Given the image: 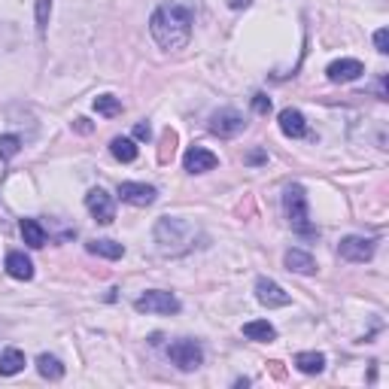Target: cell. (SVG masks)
<instances>
[{"instance_id": "1", "label": "cell", "mask_w": 389, "mask_h": 389, "mask_svg": "<svg viewBox=\"0 0 389 389\" xmlns=\"http://www.w3.org/2000/svg\"><path fill=\"white\" fill-rule=\"evenodd\" d=\"M192 25H194V15L189 6L183 4H164L152 13L150 18V34L152 40L168 52H180L186 49L189 40H192Z\"/></svg>"}, {"instance_id": "2", "label": "cell", "mask_w": 389, "mask_h": 389, "mask_svg": "<svg viewBox=\"0 0 389 389\" xmlns=\"http://www.w3.org/2000/svg\"><path fill=\"white\" fill-rule=\"evenodd\" d=\"M283 210H286V219H289L292 231H298V235H304V237L317 235V228H313V222H310V210H308V194H304V189L298 186V183L286 189Z\"/></svg>"}, {"instance_id": "3", "label": "cell", "mask_w": 389, "mask_h": 389, "mask_svg": "<svg viewBox=\"0 0 389 389\" xmlns=\"http://www.w3.org/2000/svg\"><path fill=\"white\" fill-rule=\"evenodd\" d=\"M168 359L180 368V371H194V368L204 362V350H201L198 341L183 338V341H173L168 347Z\"/></svg>"}, {"instance_id": "4", "label": "cell", "mask_w": 389, "mask_h": 389, "mask_svg": "<svg viewBox=\"0 0 389 389\" xmlns=\"http://www.w3.org/2000/svg\"><path fill=\"white\" fill-rule=\"evenodd\" d=\"M137 313H177L180 310V298L173 292H161V289H150L134 301Z\"/></svg>"}, {"instance_id": "5", "label": "cell", "mask_w": 389, "mask_h": 389, "mask_svg": "<svg viewBox=\"0 0 389 389\" xmlns=\"http://www.w3.org/2000/svg\"><path fill=\"white\" fill-rule=\"evenodd\" d=\"M189 225L183 219H159V225H155V240H159V246L164 253H173V244H183V235H189Z\"/></svg>"}, {"instance_id": "6", "label": "cell", "mask_w": 389, "mask_h": 389, "mask_svg": "<svg viewBox=\"0 0 389 389\" xmlns=\"http://www.w3.org/2000/svg\"><path fill=\"white\" fill-rule=\"evenodd\" d=\"M374 249L377 246L371 237H359V235H350L338 244V253H341V258H347V262H371Z\"/></svg>"}, {"instance_id": "7", "label": "cell", "mask_w": 389, "mask_h": 389, "mask_svg": "<svg viewBox=\"0 0 389 389\" xmlns=\"http://www.w3.org/2000/svg\"><path fill=\"white\" fill-rule=\"evenodd\" d=\"M244 128H246L244 116L235 113V110H219V113L210 116V131L216 137H235L244 131Z\"/></svg>"}, {"instance_id": "8", "label": "cell", "mask_w": 389, "mask_h": 389, "mask_svg": "<svg viewBox=\"0 0 389 389\" xmlns=\"http://www.w3.org/2000/svg\"><path fill=\"white\" fill-rule=\"evenodd\" d=\"M86 207H88V213L95 216L100 225H110V222L116 219V207H113V198L104 192V189H91L88 194H86Z\"/></svg>"}, {"instance_id": "9", "label": "cell", "mask_w": 389, "mask_h": 389, "mask_svg": "<svg viewBox=\"0 0 389 389\" xmlns=\"http://www.w3.org/2000/svg\"><path fill=\"white\" fill-rule=\"evenodd\" d=\"M256 298L262 301L265 308H286V304L292 301L289 292H286L280 283L268 280V277H258V280H256Z\"/></svg>"}, {"instance_id": "10", "label": "cell", "mask_w": 389, "mask_h": 389, "mask_svg": "<svg viewBox=\"0 0 389 389\" xmlns=\"http://www.w3.org/2000/svg\"><path fill=\"white\" fill-rule=\"evenodd\" d=\"M155 186H146V183H119V198L125 204H134V207H150L155 204Z\"/></svg>"}, {"instance_id": "11", "label": "cell", "mask_w": 389, "mask_h": 389, "mask_svg": "<svg viewBox=\"0 0 389 389\" xmlns=\"http://www.w3.org/2000/svg\"><path fill=\"white\" fill-rule=\"evenodd\" d=\"M216 164H219V159L210 150H204V146H192V150L183 155V168L189 173H207L216 168Z\"/></svg>"}, {"instance_id": "12", "label": "cell", "mask_w": 389, "mask_h": 389, "mask_svg": "<svg viewBox=\"0 0 389 389\" xmlns=\"http://www.w3.org/2000/svg\"><path fill=\"white\" fill-rule=\"evenodd\" d=\"M362 73H365V67H362V61H356V58H341L326 67V77L331 82H353L362 77Z\"/></svg>"}, {"instance_id": "13", "label": "cell", "mask_w": 389, "mask_h": 389, "mask_svg": "<svg viewBox=\"0 0 389 389\" xmlns=\"http://www.w3.org/2000/svg\"><path fill=\"white\" fill-rule=\"evenodd\" d=\"M280 131L286 137H292V140H298V137L308 134V122H304L301 110H292V107L283 110V113H280Z\"/></svg>"}, {"instance_id": "14", "label": "cell", "mask_w": 389, "mask_h": 389, "mask_svg": "<svg viewBox=\"0 0 389 389\" xmlns=\"http://www.w3.org/2000/svg\"><path fill=\"white\" fill-rule=\"evenodd\" d=\"M283 262L295 274H317V262H313V256L304 253V249H289V253L283 256Z\"/></svg>"}, {"instance_id": "15", "label": "cell", "mask_w": 389, "mask_h": 389, "mask_svg": "<svg viewBox=\"0 0 389 389\" xmlns=\"http://www.w3.org/2000/svg\"><path fill=\"white\" fill-rule=\"evenodd\" d=\"M6 274L15 277V280H31V277H34L31 258H27L25 253H9L6 256Z\"/></svg>"}, {"instance_id": "16", "label": "cell", "mask_w": 389, "mask_h": 389, "mask_svg": "<svg viewBox=\"0 0 389 389\" xmlns=\"http://www.w3.org/2000/svg\"><path fill=\"white\" fill-rule=\"evenodd\" d=\"M25 368V353L22 350H15V347H9L0 353V377H13L18 374Z\"/></svg>"}, {"instance_id": "17", "label": "cell", "mask_w": 389, "mask_h": 389, "mask_svg": "<svg viewBox=\"0 0 389 389\" xmlns=\"http://www.w3.org/2000/svg\"><path fill=\"white\" fill-rule=\"evenodd\" d=\"M244 335L249 341H274L277 329L268 319H249V322H244Z\"/></svg>"}, {"instance_id": "18", "label": "cell", "mask_w": 389, "mask_h": 389, "mask_svg": "<svg viewBox=\"0 0 389 389\" xmlns=\"http://www.w3.org/2000/svg\"><path fill=\"white\" fill-rule=\"evenodd\" d=\"M110 152H113V159L128 164V161L137 159V143L131 137H113V140H110Z\"/></svg>"}, {"instance_id": "19", "label": "cell", "mask_w": 389, "mask_h": 389, "mask_svg": "<svg viewBox=\"0 0 389 389\" xmlns=\"http://www.w3.org/2000/svg\"><path fill=\"white\" fill-rule=\"evenodd\" d=\"M22 237H25V244L34 249L46 246V228L37 219H22Z\"/></svg>"}, {"instance_id": "20", "label": "cell", "mask_w": 389, "mask_h": 389, "mask_svg": "<svg viewBox=\"0 0 389 389\" xmlns=\"http://www.w3.org/2000/svg\"><path fill=\"white\" fill-rule=\"evenodd\" d=\"M295 368H298L301 374H322V368H326V356H322V353H298V356H295Z\"/></svg>"}, {"instance_id": "21", "label": "cell", "mask_w": 389, "mask_h": 389, "mask_svg": "<svg viewBox=\"0 0 389 389\" xmlns=\"http://www.w3.org/2000/svg\"><path fill=\"white\" fill-rule=\"evenodd\" d=\"M37 371H40L46 381H61V377H64V365L55 356L43 353V356H37Z\"/></svg>"}, {"instance_id": "22", "label": "cell", "mask_w": 389, "mask_h": 389, "mask_svg": "<svg viewBox=\"0 0 389 389\" xmlns=\"http://www.w3.org/2000/svg\"><path fill=\"white\" fill-rule=\"evenodd\" d=\"M88 253L91 256H100V258H122L125 256V246L116 244V240H91Z\"/></svg>"}, {"instance_id": "23", "label": "cell", "mask_w": 389, "mask_h": 389, "mask_svg": "<svg viewBox=\"0 0 389 389\" xmlns=\"http://www.w3.org/2000/svg\"><path fill=\"white\" fill-rule=\"evenodd\" d=\"M95 110L100 116H119V113H122V100L113 98V95H98L95 98Z\"/></svg>"}, {"instance_id": "24", "label": "cell", "mask_w": 389, "mask_h": 389, "mask_svg": "<svg viewBox=\"0 0 389 389\" xmlns=\"http://www.w3.org/2000/svg\"><path fill=\"white\" fill-rule=\"evenodd\" d=\"M18 150H22V140H18L15 134H4V137H0V159H4V161L15 159Z\"/></svg>"}, {"instance_id": "25", "label": "cell", "mask_w": 389, "mask_h": 389, "mask_svg": "<svg viewBox=\"0 0 389 389\" xmlns=\"http://www.w3.org/2000/svg\"><path fill=\"white\" fill-rule=\"evenodd\" d=\"M49 13H52V0H37V31L46 34L49 27Z\"/></svg>"}, {"instance_id": "26", "label": "cell", "mask_w": 389, "mask_h": 389, "mask_svg": "<svg viewBox=\"0 0 389 389\" xmlns=\"http://www.w3.org/2000/svg\"><path fill=\"white\" fill-rule=\"evenodd\" d=\"M253 110H256L258 116L271 113V98H268V95H256V98H253Z\"/></svg>"}, {"instance_id": "27", "label": "cell", "mask_w": 389, "mask_h": 389, "mask_svg": "<svg viewBox=\"0 0 389 389\" xmlns=\"http://www.w3.org/2000/svg\"><path fill=\"white\" fill-rule=\"evenodd\" d=\"M374 46H377V52H381V55L389 52V31H386V27H381V31L374 34Z\"/></svg>"}, {"instance_id": "28", "label": "cell", "mask_w": 389, "mask_h": 389, "mask_svg": "<svg viewBox=\"0 0 389 389\" xmlns=\"http://www.w3.org/2000/svg\"><path fill=\"white\" fill-rule=\"evenodd\" d=\"M134 137H137V140H150V137H152V128L146 125V122H137V125H134Z\"/></svg>"}, {"instance_id": "29", "label": "cell", "mask_w": 389, "mask_h": 389, "mask_svg": "<svg viewBox=\"0 0 389 389\" xmlns=\"http://www.w3.org/2000/svg\"><path fill=\"white\" fill-rule=\"evenodd\" d=\"M73 128H77V131H82V134H88L91 131V122H88V119H77V122H73Z\"/></svg>"}, {"instance_id": "30", "label": "cell", "mask_w": 389, "mask_h": 389, "mask_svg": "<svg viewBox=\"0 0 389 389\" xmlns=\"http://www.w3.org/2000/svg\"><path fill=\"white\" fill-rule=\"evenodd\" d=\"M249 4H253V0H228V6H231V9H246Z\"/></svg>"}, {"instance_id": "31", "label": "cell", "mask_w": 389, "mask_h": 389, "mask_svg": "<svg viewBox=\"0 0 389 389\" xmlns=\"http://www.w3.org/2000/svg\"><path fill=\"white\" fill-rule=\"evenodd\" d=\"M249 161H253V164H258V161H265V152H253V155H249Z\"/></svg>"}]
</instances>
